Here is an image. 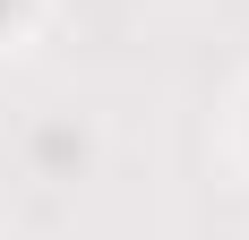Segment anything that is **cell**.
<instances>
[{
	"label": "cell",
	"instance_id": "1",
	"mask_svg": "<svg viewBox=\"0 0 249 240\" xmlns=\"http://www.w3.org/2000/svg\"><path fill=\"white\" fill-rule=\"evenodd\" d=\"M18 9H26V0H0V26H9V17H18Z\"/></svg>",
	"mask_w": 249,
	"mask_h": 240
}]
</instances>
